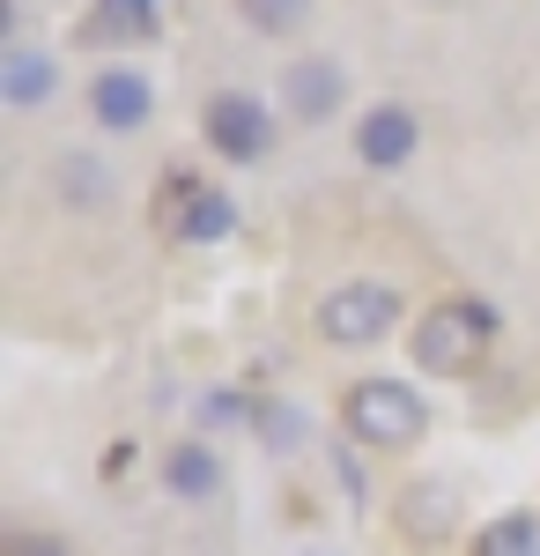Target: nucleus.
<instances>
[{"mask_svg":"<svg viewBox=\"0 0 540 556\" xmlns=\"http://www.w3.org/2000/svg\"><path fill=\"white\" fill-rule=\"evenodd\" d=\"M489 334H497V312L481 298H445L415 319V364L429 379H466L481 364Z\"/></svg>","mask_w":540,"mask_h":556,"instance_id":"obj_1","label":"nucleus"},{"mask_svg":"<svg viewBox=\"0 0 540 556\" xmlns=\"http://www.w3.org/2000/svg\"><path fill=\"white\" fill-rule=\"evenodd\" d=\"M340 430L356 445L400 453V445H415L422 430H429V408H422L415 386H400V379H356L340 393Z\"/></svg>","mask_w":540,"mask_h":556,"instance_id":"obj_2","label":"nucleus"},{"mask_svg":"<svg viewBox=\"0 0 540 556\" xmlns=\"http://www.w3.org/2000/svg\"><path fill=\"white\" fill-rule=\"evenodd\" d=\"M400 312H408V298H400L393 282L356 275V282H333L326 298H319V334H326L333 349H377L400 327Z\"/></svg>","mask_w":540,"mask_h":556,"instance_id":"obj_3","label":"nucleus"},{"mask_svg":"<svg viewBox=\"0 0 540 556\" xmlns=\"http://www.w3.org/2000/svg\"><path fill=\"white\" fill-rule=\"evenodd\" d=\"M201 134H208V149L222 164H259L274 149V112L252 89H222V97H208V112H201Z\"/></svg>","mask_w":540,"mask_h":556,"instance_id":"obj_4","label":"nucleus"},{"mask_svg":"<svg viewBox=\"0 0 540 556\" xmlns=\"http://www.w3.org/2000/svg\"><path fill=\"white\" fill-rule=\"evenodd\" d=\"M149 112H156V89L141 67H97V83H89V119L104 134H141L149 127Z\"/></svg>","mask_w":540,"mask_h":556,"instance_id":"obj_5","label":"nucleus"},{"mask_svg":"<svg viewBox=\"0 0 540 556\" xmlns=\"http://www.w3.org/2000/svg\"><path fill=\"white\" fill-rule=\"evenodd\" d=\"M415 149H422V119L408 104H371V112H356V156H363L371 172L415 164Z\"/></svg>","mask_w":540,"mask_h":556,"instance_id":"obj_6","label":"nucleus"},{"mask_svg":"<svg viewBox=\"0 0 540 556\" xmlns=\"http://www.w3.org/2000/svg\"><path fill=\"white\" fill-rule=\"evenodd\" d=\"M340 97H348V83H340V60H326V52L296 60L290 75H282V104H290L296 127H326L333 112H340Z\"/></svg>","mask_w":540,"mask_h":556,"instance_id":"obj_7","label":"nucleus"},{"mask_svg":"<svg viewBox=\"0 0 540 556\" xmlns=\"http://www.w3.org/2000/svg\"><path fill=\"white\" fill-rule=\"evenodd\" d=\"M156 30H164V8L156 0H97L82 15V45H119L126 52V45H149Z\"/></svg>","mask_w":540,"mask_h":556,"instance_id":"obj_8","label":"nucleus"},{"mask_svg":"<svg viewBox=\"0 0 540 556\" xmlns=\"http://www.w3.org/2000/svg\"><path fill=\"white\" fill-rule=\"evenodd\" d=\"M52 89H60V67L44 60L38 45H8V52H0V104H15V112H38Z\"/></svg>","mask_w":540,"mask_h":556,"instance_id":"obj_9","label":"nucleus"},{"mask_svg":"<svg viewBox=\"0 0 540 556\" xmlns=\"http://www.w3.org/2000/svg\"><path fill=\"white\" fill-rule=\"evenodd\" d=\"M230 230H237V193H222V186L178 193V245H222Z\"/></svg>","mask_w":540,"mask_h":556,"instance_id":"obj_10","label":"nucleus"},{"mask_svg":"<svg viewBox=\"0 0 540 556\" xmlns=\"http://www.w3.org/2000/svg\"><path fill=\"white\" fill-rule=\"evenodd\" d=\"M164 490L178 497V505H208L215 490H222V460H215L201 438H185V445L164 453Z\"/></svg>","mask_w":540,"mask_h":556,"instance_id":"obj_11","label":"nucleus"},{"mask_svg":"<svg viewBox=\"0 0 540 556\" xmlns=\"http://www.w3.org/2000/svg\"><path fill=\"white\" fill-rule=\"evenodd\" d=\"M112 186H119V178L104 172V164H97V156H82V149H67V156H60V164H52V193H60V201H67V208H112Z\"/></svg>","mask_w":540,"mask_h":556,"instance_id":"obj_12","label":"nucleus"},{"mask_svg":"<svg viewBox=\"0 0 540 556\" xmlns=\"http://www.w3.org/2000/svg\"><path fill=\"white\" fill-rule=\"evenodd\" d=\"M474 556H540V513H503L474 534Z\"/></svg>","mask_w":540,"mask_h":556,"instance_id":"obj_13","label":"nucleus"},{"mask_svg":"<svg viewBox=\"0 0 540 556\" xmlns=\"http://www.w3.org/2000/svg\"><path fill=\"white\" fill-rule=\"evenodd\" d=\"M237 23L259 38H296L311 23V0H237Z\"/></svg>","mask_w":540,"mask_h":556,"instance_id":"obj_14","label":"nucleus"},{"mask_svg":"<svg viewBox=\"0 0 540 556\" xmlns=\"http://www.w3.org/2000/svg\"><path fill=\"white\" fill-rule=\"evenodd\" d=\"M304 424H311V416H304V408H296V401H259V445H267V453H274V460H290L296 445H304Z\"/></svg>","mask_w":540,"mask_h":556,"instance_id":"obj_15","label":"nucleus"},{"mask_svg":"<svg viewBox=\"0 0 540 556\" xmlns=\"http://www.w3.org/2000/svg\"><path fill=\"white\" fill-rule=\"evenodd\" d=\"M400 519H408V534H445V519H452V482H415L408 505H400Z\"/></svg>","mask_w":540,"mask_h":556,"instance_id":"obj_16","label":"nucleus"},{"mask_svg":"<svg viewBox=\"0 0 540 556\" xmlns=\"http://www.w3.org/2000/svg\"><path fill=\"white\" fill-rule=\"evenodd\" d=\"M0 556H75V542L67 534H44V527H23V534L0 542Z\"/></svg>","mask_w":540,"mask_h":556,"instance_id":"obj_17","label":"nucleus"},{"mask_svg":"<svg viewBox=\"0 0 540 556\" xmlns=\"http://www.w3.org/2000/svg\"><path fill=\"white\" fill-rule=\"evenodd\" d=\"M245 416H259V408H252V401H230V393H208V401H201V424H245Z\"/></svg>","mask_w":540,"mask_h":556,"instance_id":"obj_18","label":"nucleus"},{"mask_svg":"<svg viewBox=\"0 0 540 556\" xmlns=\"http://www.w3.org/2000/svg\"><path fill=\"white\" fill-rule=\"evenodd\" d=\"M340 490H348V505H363V497H371V482H363V468H356L348 453H340Z\"/></svg>","mask_w":540,"mask_h":556,"instance_id":"obj_19","label":"nucleus"}]
</instances>
